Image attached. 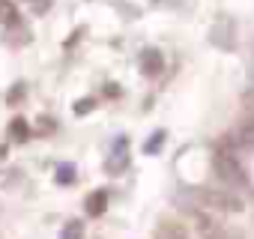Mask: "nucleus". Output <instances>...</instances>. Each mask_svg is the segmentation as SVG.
<instances>
[{
	"label": "nucleus",
	"instance_id": "12",
	"mask_svg": "<svg viewBox=\"0 0 254 239\" xmlns=\"http://www.w3.org/2000/svg\"><path fill=\"white\" fill-rule=\"evenodd\" d=\"M60 239H84V221H78V218L66 221L60 230Z\"/></svg>",
	"mask_w": 254,
	"mask_h": 239
},
{
	"label": "nucleus",
	"instance_id": "13",
	"mask_svg": "<svg viewBox=\"0 0 254 239\" xmlns=\"http://www.w3.org/2000/svg\"><path fill=\"white\" fill-rule=\"evenodd\" d=\"M156 236H159V239H189L180 224H162V227L156 230Z\"/></svg>",
	"mask_w": 254,
	"mask_h": 239
},
{
	"label": "nucleus",
	"instance_id": "8",
	"mask_svg": "<svg viewBox=\"0 0 254 239\" xmlns=\"http://www.w3.org/2000/svg\"><path fill=\"white\" fill-rule=\"evenodd\" d=\"M9 138H12L15 144H24V141L30 138V126H27L24 117H15L12 123H9Z\"/></svg>",
	"mask_w": 254,
	"mask_h": 239
},
{
	"label": "nucleus",
	"instance_id": "15",
	"mask_svg": "<svg viewBox=\"0 0 254 239\" xmlns=\"http://www.w3.org/2000/svg\"><path fill=\"white\" fill-rule=\"evenodd\" d=\"M93 108H96V102H93V99H78V102H75V114H78V117L90 114Z\"/></svg>",
	"mask_w": 254,
	"mask_h": 239
},
{
	"label": "nucleus",
	"instance_id": "10",
	"mask_svg": "<svg viewBox=\"0 0 254 239\" xmlns=\"http://www.w3.org/2000/svg\"><path fill=\"white\" fill-rule=\"evenodd\" d=\"M165 138H168V132H165V129L153 132V135L147 138V144H144V153H147V156H156V153L165 147Z\"/></svg>",
	"mask_w": 254,
	"mask_h": 239
},
{
	"label": "nucleus",
	"instance_id": "16",
	"mask_svg": "<svg viewBox=\"0 0 254 239\" xmlns=\"http://www.w3.org/2000/svg\"><path fill=\"white\" fill-rule=\"evenodd\" d=\"M48 6H51V0H33V12H36V15L48 12Z\"/></svg>",
	"mask_w": 254,
	"mask_h": 239
},
{
	"label": "nucleus",
	"instance_id": "17",
	"mask_svg": "<svg viewBox=\"0 0 254 239\" xmlns=\"http://www.w3.org/2000/svg\"><path fill=\"white\" fill-rule=\"evenodd\" d=\"M39 126H42V132H45V135H51V132H54V120L42 117V120H39Z\"/></svg>",
	"mask_w": 254,
	"mask_h": 239
},
{
	"label": "nucleus",
	"instance_id": "2",
	"mask_svg": "<svg viewBox=\"0 0 254 239\" xmlns=\"http://www.w3.org/2000/svg\"><path fill=\"white\" fill-rule=\"evenodd\" d=\"M194 224H197V233L203 239H245V233L233 224H224V221H215L212 215L206 212H197L194 215Z\"/></svg>",
	"mask_w": 254,
	"mask_h": 239
},
{
	"label": "nucleus",
	"instance_id": "14",
	"mask_svg": "<svg viewBox=\"0 0 254 239\" xmlns=\"http://www.w3.org/2000/svg\"><path fill=\"white\" fill-rule=\"evenodd\" d=\"M24 93H27V87H24V84H15V87H12V90L6 93V102H9V105H21Z\"/></svg>",
	"mask_w": 254,
	"mask_h": 239
},
{
	"label": "nucleus",
	"instance_id": "9",
	"mask_svg": "<svg viewBox=\"0 0 254 239\" xmlns=\"http://www.w3.org/2000/svg\"><path fill=\"white\" fill-rule=\"evenodd\" d=\"M0 24H6V27L18 24V9L12 0H0Z\"/></svg>",
	"mask_w": 254,
	"mask_h": 239
},
{
	"label": "nucleus",
	"instance_id": "6",
	"mask_svg": "<svg viewBox=\"0 0 254 239\" xmlns=\"http://www.w3.org/2000/svg\"><path fill=\"white\" fill-rule=\"evenodd\" d=\"M138 63H141V72H144L147 78H156V75H162V69H165V57H162L159 48H144Z\"/></svg>",
	"mask_w": 254,
	"mask_h": 239
},
{
	"label": "nucleus",
	"instance_id": "4",
	"mask_svg": "<svg viewBox=\"0 0 254 239\" xmlns=\"http://www.w3.org/2000/svg\"><path fill=\"white\" fill-rule=\"evenodd\" d=\"M129 141H126L123 135L120 138H114V147L108 150V159H105V171L111 174V177H120V174H126V168H129Z\"/></svg>",
	"mask_w": 254,
	"mask_h": 239
},
{
	"label": "nucleus",
	"instance_id": "11",
	"mask_svg": "<svg viewBox=\"0 0 254 239\" xmlns=\"http://www.w3.org/2000/svg\"><path fill=\"white\" fill-rule=\"evenodd\" d=\"M54 179H57V185H72V182H75V165H72V162H63V165H57V174H54Z\"/></svg>",
	"mask_w": 254,
	"mask_h": 239
},
{
	"label": "nucleus",
	"instance_id": "7",
	"mask_svg": "<svg viewBox=\"0 0 254 239\" xmlns=\"http://www.w3.org/2000/svg\"><path fill=\"white\" fill-rule=\"evenodd\" d=\"M105 209H108V191H105V188H96V191L84 200V212L93 215V218H99Z\"/></svg>",
	"mask_w": 254,
	"mask_h": 239
},
{
	"label": "nucleus",
	"instance_id": "3",
	"mask_svg": "<svg viewBox=\"0 0 254 239\" xmlns=\"http://www.w3.org/2000/svg\"><path fill=\"white\" fill-rule=\"evenodd\" d=\"M197 200H200L203 206H209V209H218V212H242V209H245V203H242L236 194L218 191V188H200V191H197Z\"/></svg>",
	"mask_w": 254,
	"mask_h": 239
},
{
	"label": "nucleus",
	"instance_id": "1",
	"mask_svg": "<svg viewBox=\"0 0 254 239\" xmlns=\"http://www.w3.org/2000/svg\"><path fill=\"white\" fill-rule=\"evenodd\" d=\"M212 168H215V174H218L227 185H236V188H245V185H248V174H245V168L239 165V159H236L230 150H215Z\"/></svg>",
	"mask_w": 254,
	"mask_h": 239
},
{
	"label": "nucleus",
	"instance_id": "5",
	"mask_svg": "<svg viewBox=\"0 0 254 239\" xmlns=\"http://www.w3.org/2000/svg\"><path fill=\"white\" fill-rule=\"evenodd\" d=\"M209 42L215 48H224V51H233L236 48V24L230 18H218L209 30Z\"/></svg>",
	"mask_w": 254,
	"mask_h": 239
}]
</instances>
